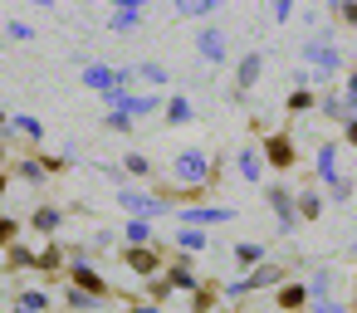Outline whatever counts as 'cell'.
<instances>
[{"mask_svg":"<svg viewBox=\"0 0 357 313\" xmlns=\"http://www.w3.org/2000/svg\"><path fill=\"white\" fill-rule=\"evenodd\" d=\"M225 298H220V279H201L191 289V313H220Z\"/></svg>","mask_w":357,"mask_h":313,"instance_id":"16","label":"cell"},{"mask_svg":"<svg viewBox=\"0 0 357 313\" xmlns=\"http://www.w3.org/2000/svg\"><path fill=\"white\" fill-rule=\"evenodd\" d=\"M162 279L172 284V293H191L206 274L196 269V259H191V254H172V250H167V269H162Z\"/></svg>","mask_w":357,"mask_h":313,"instance_id":"9","label":"cell"},{"mask_svg":"<svg viewBox=\"0 0 357 313\" xmlns=\"http://www.w3.org/2000/svg\"><path fill=\"white\" fill-rule=\"evenodd\" d=\"M220 313H240V308H220Z\"/></svg>","mask_w":357,"mask_h":313,"instance_id":"44","label":"cell"},{"mask_svg":"<svg viewBox=\"0 0 357 313\" xmlns=\"http://www.w3.org/2000/svg\"><path fill=\"white\" fill-rule=\"evenodd\" d=\"M274 308H279V313H308V289H303V279H284V284L274 289Z\"/></svg>","mask_w":357,"mask_h":313,"instance_id":"13","label":"cell"},{"mask_svg":"<svg viewBox=\"0 0 357 313\" xmlns=\"http://www.w3.org/2000/svg\"><path fill=\"white\" fill-rule=\"evenodd\" d=\"M123 176H132V181H147V176H157V167H152V157H142V152H128V157H123Z\"/></svg>","mask_w":357,"mask_h":313,"instance_id":"28","label":"cell"},{"mask_svg":"<svg viewBox=\"0 0 357 313\" xmlns=\"http://www.w3.org/2000/svg\"><path fill=\"white\" fill-rule=\"evenodd\" d=\"M323 186H303V191H294V215H298V225H313L318 215H323Z\"/></svg>","mask_w":357,"mask_h":313,"instance_id":"15","label":"cell"},{"mask_svg":"<svg viewBox=\"0 0 357 313\" xmlns=\"http://www.w3.org/2000/svg\"><path fill=\"white\" fill-rule=\"evenodd\" d=\"M10 269H35V254L25 245H10Z\"/></svg>","mask_w":357,"mask_h":313,"instance_id":"35","label":"cell"},{"mask_svg":"<svg viewBox=\"0 0 357 313\" xmlns=\"http://www.w3.org/2000/svg\"><path fill=\"white\" fill-rule=\"evenodd\" d=\"M103 128H108V132H132V118H123V113H103Z\"/></svg>","mask_w":357,"mask_h":313,"instance_id":"37","label":"cell"},{"mask_svg":"<svg viewBox=\"0 0 357 313\" xmlns=\"http://www.w3.org/2000/svg\"><path fill=\"white\" fill-rule=\"evenodd\" d=\"M35 269H40V274H50V279H54V274H64V250H59V245H45V250L35 254Z\"/></svg>","mask_w":357,"mask_h":313,"instance_id":"29","label":"cell"},{"mask_svg":"<svg viewBox=\"0 0 357 313\" xmlns=\"http://www.w3.org/2000/svg\"><path fill=\"white\" fill-rule=\"evenodd\" d=\"M15 128H20V132H25V137H30V142H40V137H45V128H40V123H35V118H25V113H20V118H15Z\"/></svg>","mask_w":357,"mask_h":313,"instance_id":"38","label":"cell"},{"mask_svg":"<svg viewBox=\"0 0 357 313\" xmlns=\"http://www.w3.org/2000/svg\"><path fill=\"white\" fill-rule=\"evenodd\" d=\"M64 274H69V289H79V293H89V298H98V303H103V298H113V284H108V279H103L84 254H74V264H64Z\"/></svg>","mask_w":357,"mask_h":313,"instance_id":"5","label":"cell"},{"mask_svg":"<svg viewBox=\"0 0 357 313\" xmlns=\"http://www.w3.org/2000/svg\"><path fill=\"white\" fill-rule=\"evenodd\" d=\"M328 20L342 30H357V0H328Z\"/></svg>","mask_w":357,"mask_h":313,"instance_id":"26","label":"cell"},{"mask_svg":"<svg viewBox=\"0 0 357 313\" xmlns=\"http://www.w3.org/2000/svg\"><path fill=\"white\" fill-rule=\"evenodd\" d=\"M0 191H6V176H0Z\"/></svg>","mask_w":357,"mask_h":313,"instance_id":"45","label":"cell"},{"mask_svg":"<svg viewBox=\"0 0 357 313\" xmlns=\"http://www.w3.org/2000/svg\"><path fill=\"white\" fill-rule=\"evenodd\" d=\"M235 171H240V181H264V157H259V147H240L235 152Z\"/></svg>","mask_w":357,"mask_h":313,"instance_id":"19","label":"cell"},{"mask_svg":"<svg viewBox=\"0 0 357 313\" xmlns=\"http://www.w3.org/2000/svg\"><path fill=\"white\" fill-rule=\"evenodd\" d=\"M352 196H357V181H352V176H337V181L323 191V201H333V206H347Z\"/></svg>","mask_w":357,"mask_h":313,"instance_id":"30","label":"cell"},{"mask_svg":"<svg viewBox=\"0 0 357 313\" xmlns=\"http://www.w3.org/2000/svg\"><path fill=\"white\" fill-rule=\"evenodd\" d=\"M269 15H274V25H289V20H294V0H274Z\"/></svg>","mask_w":357,"mask_h":313,"instance_id":"36","label":"cell"},{"mask_svg":"<svg viewBox=\"0 0 357 313\" xmlns=\"http://www.w3.org/2000/svg\"><path fill=\"white\" fill-rule=\"evenodd\" d=\"M215 181H220V157H211L206 147H181L167 167V186H176V191H191V186L215 191Z\"/></svg>","mask_w":357,"mask_h":313,"instance_id":"1","label":"cell"},{"mask_svg":"<svg viewBox=\"0 0 357 313\" xmlns=\"http://www.w3.org/2000/svg\"><path fill=\"white\" fill-rule=\"evenodd\" d=\"M347 313H357V274H352V298H347Z\"/></svg>","mask_w":357,"mask_h":313,"instance_id":"43","label":"cell"},{"mask_svg":"<svg viewBox=\"0 0 357 313\" xmlns=\"http://www.w3.org/2000/svg\"><path fill=\"white\" fill-rule=\"evenodd\" d=\"M196 54H201L211 69H220V64L230 59V35L215 30V25H201V30H196Z\"/></svg>","mask_w":357,"mask_h":313,"instance_id":"10","label":"cell"},{"mask_svg":"<svg viewBox=\"0 0 357 313\" xmlns=\"http://www.w3.org/2000/svg\"><path fill=\"white\" fill-rule=\"evenodd\" d=\"M259 157H264V171H279V176H289L294 167H298V142L279 128V132H264V142H259Z\"/></svg>","mask_w":357,"mask_h":313,"instance_id":"3","label":"cell"},{"mask_svg":"<svg viewBox=\"0 0 357 313\" xmlns=\"http://www.w3.org/2000/svg\"><path fill=\"white\" fill-rule=\"evenodd\" d=\"M132 74H137L142 84H152V89H167V84H172V69H167L162 59H142V64H132Z\"/></svg>","mask_w":357,"mask_h":313,"instance_id":"22","label":"cell"},{"mask_svg":"<svg viewBox=\"0 0 357 313\" xmlns=\"http://www.w3.org/2000/svg\"><path fill=\"white\" fill-rule=\"evenodd\" d=\"M215 10H220V0H176V6H172V20H206V25H211Z\"/></svg>","mask_w":357,"mask_h":313,"instance_id":"18","label":"cell"},{"mask_svg":"<svg viewBox=\"0 0 357 313\" xmlns=\"http://www.w3.org/2000/svg\"><path fill=\"white\" fill-rule=\"evenodd\" d=\"M333 284H337V274H333V269H318V274L303 284V289H308V303H328V298H333Z\"/></svg>","mask_w":357,"mask_h":313,"instance_id":"25","label":"cell"},{"mask_svg":"<svg viewBox=\"0 0 357 313\" xmlns=\"http://www.w3.org/2000/svg\"><path fill=\"white\" fill-rule=\"evenodd\" d=\"M298 54H303V69L313 74V84H328V89H333V79L347 74V54H342L333 40H318V35H313V40L298 45Z\"/></svg>","mask_w":357,"mask_h":313,"instance_id":"2","label":"cell"},{"mask_svg":"<svg viewBox=\"0 0 357 313\" xmlns=\"http://www.w3.org/2000/svg\"><path fill=\"white\" fill-rule=\"evenodd\" d=\"M313 113H323L328 123H347V103H342V93H337V89H323V93H318V108H313Z\"/></svg>","mask_w":357,"mask_h":313,"instance_id":"23","label":"cell"},{"mask_svg":"<svg viewBox=\"0 0 357 313\" xmlns=\"http://www.w3.org/2000/svg\"><path fill=\"white\" fill-rule=\"evenodd\" d=\"M284 108H289L294 118H303V113H313V108H318V93H313V89H289Z\"/></svg>","mask_w":357,"mask_h":313,"instance_id":"27","label":"cell"},{"mask_svg":"<svg viewBox=\"0 0 357 313\" xmlns=\"http://www.w3.org/2000/svg\"><path fill=\"white\" fill-rule=\"evenodd\" d=\"M264 206L274 211V220H279V235H294V230H298V215H294V191H289V181H269V186H264Z\"/></svg>","mask_w":357,"mask_h":313,"instance_id":"8","label":"cell"},{"mask_svg":"<svg viewBox=\"0 0 357 313\" xmlns=\"http://www.w3.org/2000/svg\"><path fill=\"white\" fill-rule=\"evenodd\" d=\"M147 303H157V308H167L172 303V284L157 274V279H147Z\"/></svg>","mask_w":357,"mask_h":313,"instance_id":"32","label":"cell"},{"mask_svg":"<svg viewBox=\"0 0 357 313\" xmlns=\"http://www.w3.org/2000/svg\"><path fill=\"white\" fill-rule=\"evenodd\" d=\"M259 74H264V54H259V49H245V54L235 59V98H245V93L259 84Z\"/></svg>","mask_w":357,"mask_h":313,"instance_id":"11","label":"cell"},{"mask_svg":"<svg viewBox=\"0 0 357 313\" xmlns=\"http://www.w3.org/2000/svg\"><path fill=\"white\" fill-rule=\"evenodd\" d=\"M162 123H167V128H191V123H196L191 98H186V93H167V98H162Z\"/></svg>","mask_w":357,"mask_h":313,"instance_id":"14","label":"cell"},{"mask_svg":"<svg viewBox=\"0 0 357 313\" xmlns=\"http://www.w3.org/2000/svg\"><path fill=\"white\" fill-rule=\"evenodd\" d=\"M64 303H69L74 313H89V308H98V298H89V293H79V289H69V293H64Z\"/></svg>","mask_w":357,"mask_h":313,"instance_id":"34","label":"cell"},{"mask_svg":"<svg viewBox=\"0 0 357 313\" xmlns=\"http://www.w3.org/2000/svg\"><path fill=\"white\" fill-rule=\"evenodd\" d=\"M137 25H142V6H132V0H123V6L108 15V30L113 35H132Z\"/></svg>","mask_w":357,"mask_h":313,"instance_id":"20","label":"cell"},{"mask_svg":"<svg viewBox=\"0 0 357 313\" xmlns=\"http://www.w3.org/2000/svg\"><path fill=\"white\" fill-rule=\"evenodd\" d=\"M176 225H191V230H211V225H230L240 220L235 206H220V201H206V206H186V211H172Z\"/></svg>","mask_w":357,"mask_h":313,"instance_id":"4","label":"cell"},{"mask_svg":"<svg viewBox=\"0 0 357 313\" xmlns=\"http://www.w3.org/2000/svg\"><path fill=\"white\" fill-rule=\"evenodd\" d=\"M206 250H215V240H211V230H191V225H176L172 230V254H206Z\"/></svg>","mask_w":357,"mask_h":313,"instance_id":"12","label":"cell"},{"mask_svg":"<svg viewBox=\"0 0 357 313\" xmlns=\"http://www.w3.org/2000/svg\"><path fill=\"white\" fill-rule=\"evenodd\" d=\"M15 235H20L15 220H0V245H15Z\"/></svg>","mask_w":357,"mask_h":313,"instance_id":"40","label":"cell"},{"mask_svg":"<svg viewBox=\"0 0 357 313\" xmlns=\"http://www.w3.org/2000/svg\"><path fill=\"white\" fill-rule=\"evenodd\" d=\"M128 313H167V308H157V303H147V298H132V308Z\"/></svg>","mask_w":357,"mask_h":313,"instance_id":"42","label":"cell"},{"mask_svg":"<svg viewBox=\"0 0 357 313\" xmlns=\"http://www.w3.org/2000/svg\"><path fill=\"white\" fill-rule=\"evenodd\" d=\"M59 225H64V211H59V206H40V211H35V230L54 235Z\"/></svg>","mask_w":357,"mask_h":313,"instance_id":"31","label":"cell"},{"mask_svg":"<svg viewBox=\"0 0 357 313\" xmlns=\"http://www.w3.org/2000/svg\"><path fill=\"white\" fill-rule=\"evenodd\" d=\"M342 147H352V152H357V118H347V123H342Z\"/></svg>","mask_w":357,"mask_h":313,"instance_id":"39","label":"cell"},{"mask_svg":"<svg viewBox=\"0 0 357 313\" xmlns=\"http://www.w3.org/2000/svg\"><path fill=\"white\" fill-rule=\"evenodd\" d=\"M230 254H235V264H240L245 274H250L255 264H264V259H269V250H264L259 240H235V250H230Z\"/></svg>","mask_w":357,"mask_h":313,"instance_id":"21","label":"cell"},{"mask_svg":"<svg viewBox=\"0 0 357 313\" xmlns=\"http://www.w3.org/2000/svg\"><path fill=\"white\" fill-rule=\"evenodd\" d=\"M20 176H25V181H45V167H40V162H25Z\"/></svg>","mask_w":357,"mask_h":313,"instance_id":"41","label":"cell"},{"mask_svg":"<svg viewBox=\"0 0 357 313\" xmlns=\"http://www.w3.org/2000/svg\"><path fill=\"white\" fill-rule=\"evenodd\" d=\"M123 264L132 279H157L167 269V245H142V250H128L123 245Z\"/></svg>","mask_w":357,"mask_h":313,"instance_id":"7","label":"cell"},{"mask_svg":"<svg viewBox=\"0 0 357 313\" xmlns=\"http://www.w3.org/2000/svg\"><path fill=\"white\" fill-rule=\"evenodd\" d=\"M123 245H128V250L157 245V230H152V220H128V225H123Z\"/></svg>","mask_w":357,"mask_h":313,"instance_id":"24","label":"cell"},{"mask_svg":"<svg viewBox=\"0 0 357 313\" xmlns=\"http://www.w3.org/2000/svg\"><path fill=\"white\" fill-rule=\"evenodd\" d=\"M15 308H20V313H45V308H50V293H20Z\"/></svg>","mask_w":357,"mask_h":313,"instance_id":"33","label":"cell"},{"mask_svg":"<svg viewBox=\"0 0 357 313\" xmlns=\"http://www.w3.org/2000/svg\"><path fill=\"white\" fill-rule=\"evenodd\" d=\"M337 152H342L337 142H323V147H318V157H313V176H318L323 186H333V181L342 176V171H337Z\"/></svg>","mask_w":357,"mask_h":313,"instance_id":"17","label":"cell"},{"mask_svg":"<svg viewBox=\"0 0 357 313\" xmlns=\"http://www.w3.org/2000/svg\"><path fill=\"white\" fill-rule=\"evenodd\" d=\"M113 201L128 211V220H162V215H172V211H167V206H162L152 191H142V186H123Z\"/></svg>","mask_w":357,"mask_h":313,"instance_id":"6","label":"cell"}]
</instances>
